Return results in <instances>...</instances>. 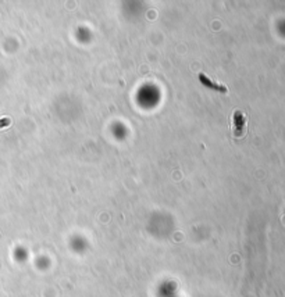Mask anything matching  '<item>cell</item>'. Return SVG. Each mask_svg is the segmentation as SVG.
<instances>
[{
    "mask_svg": "<svg viewBox=\"0 0 285 297\" xmlns=\"http://www.w3.org/2000/svg\"><path fill=\"white\" fill-rule=\"evenodd\" d=\"M199 80L202 82V85H205V86L210 88L213 90H217V92H221V93H227L228 92V89L221 85V84H216V82H213V80L205 74H199Z\"/></svg>",
    "mask_w": 285,
    "mask_h": 297,
    "instance_id": "6da1fadb",
    "label": "cell"
},
{
    "mask_svg": "<svg viewBox=\"0 0 285 297\" xmlns=\"http://www.w3.org/2000/svg\"><path fill=\"white\" fill-rule=\"evenodd\" d=\"M234 122H235V130H243V122H245V116L239 110L234 112Z\"/></svg>",
    "mask_w": 285,
    "mask_h": 297,
    "instance_id": "7a4b0ae2",
    "label": "cell"
}]
</instances>
